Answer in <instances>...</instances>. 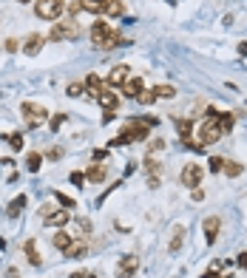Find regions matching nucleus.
Instances as JSON below:
<instances>
[{
    "label": "nucleus",
    "instance_id": "nucleus-1",
    "mask_svg": "<svg viewBox=\"0 0 247 278\" xmlns=\"http://www.w3.org/2000/svg\"><path fill=\"white\" fill-rule=\"evenodd\" d=\"M156 122H159V119H153V116H145V119H142V116H136V119H131V122L122 128V133H119L116 139H111L108 145L119 148V145H128V142H133V139H136V142H142V139H148V131L156 125Z\"/></svg>",
    "mask_w": 247,
    "mask_h": 278
},
{
    "label": "nucleus",
    "instance_id": "nucleus-2",
    "mask_svg": "<svg viewBox=\"0 0 247 278\" xmlns=\"http://www.w3.org/2000/svg\"><path fill=\"white\" fill-rule=\"evenodd\" d=\"M91 43L99 46V49H111L119 43V34L111 23H105V20H97V23H91Z\"/></svg>",
    "mask_w": 247,
    "mask_h": 278
},
{
    "label": "nucleus",
    "instance_id": "nucleus-3",
    "mask_svg": "<svg viewBox=\"0 0 247 278\" xmlns=\"http://www.w3.org/2000/svg\"><path fill=\"white\" fill-rule=\"evenodd\" d=\"M66 12V0H37L34 3V15L43 20H57Z\"/></svg>",
    "mask_w": 247,
    "mask_h": 278
},
{
    "label": "nucleus",
    "instance_id": "nucleus-4",
    "mask_svg": "<svg viewBox=\"0 0 247 278\" xmlns=\"http://www.w3.org/2000/svg\"><path fill=\"white\" fill-rule=\"evenodd\" d=\"M20 114L26 116L29 128H40V125L49 119V111H46L43 105H37V102H23V105H20Z\"/></svg>",
    "mask_w": 247,
    "mask_h": 278
},
{
    "label": "nucleus",
    "instance_id": "nucleus-5",
    "mask_svg": "<svg viewBox=\"0 0 247 278\" xmlns=\"http://www.w3.org/2000/svg\"><path fill=\"white\" fill-rule=\"evenodd\" d=\"M202 176H205V167L199 162H188L185 167H182V173H179V182L185 185V187H199L202 185Z\"/></svg>",
    "mask_w": 247,
    "mask_h": 278
},
{
    "label": "nucleus",
    "instance_id": "nucleus-6",
    "mask_svg": "<svg viewBox=\"0 0 247 278\" xmlns=\"http://www.w3.org/2000/svg\"><path fill=\"white\" fill-rule=\"evenodd\" d=\"M77 37H80L77 20H63V23H57L49 32V40H77Z\"/></svg>",
    "mask_w": 247,
    "mask_h": 278
},
{
    "label": "nucleus",
    "instance_id": "nucleus-7",
    "mask_svg": "<svg viewBox=\"0 0 247 278\" xmlns=\"http://www.w3.org/2000/svg\"><path fill=\"white\" fill-rule=\"evenodd\" d=\"M222 139V128H219V122L216 119H205L202 125H199V145H213Z\"/></svg>",
    "mask_w": 247,
    "mask_h": 278
},
{
    "label": "nucleus",
    "instance_id": "nucleus-8",
    "mask_svg": "<svg viewBox=\"0 0 247 278\" xmlns=\"http://www.w3.org/2000/svg\"><path fill=\"white\" fill-rule=\"evenodd\" d=\"M139 270V259L136 256H122L119 259V267H116V276L119 278H133Z\"/></svg>",
    "mask_w": 247,
    "mask_h": 278
},
{
    "label": "nucleus",
    "instance_id": "nucleus-9",
    "mask_svg": "<svg viewBox=\"0 0 247 278\" xmlns=\"http://www.w3.org/2000/svg\"><path fill=\"white\" fill-rule=\"evenodd\" d=\"M145 170H148V187H159V179H162V165L156 162L153 156H145Z\"/></svg>",
    "mask_w": 247,
    "mask_h": 278
},
{
    "label": "nucleus",
    "instance_id": "nucleus-10",
    "mask_svg": "<svg viewBox=\"0 0 247 278\" xmlns=\"http://www.w3.org/2000/svg\"><path fill=\"white\" fill-rule=\"evenodd\" d=\"M119 88H122V94H125V97L139 99V94L145 91V82H142V77H128V80L122 82Z\"/></svg>",
    "mask_w": 247,
    "mask_h": 278
},
{
    "label": "nucleus",
    "instance_id": "nucleus-11",
    "mask_svg": "<svg viewBox=\"0 0 247 278\" xmlns=\"http://www.w3.org/2000/svg\"><path fill=\"white\" fill-rule=\"evenodd\" d=\"M219 227H222V219L219 216H208L205 222H202V230H205V241L208 244H213L216 236H219Z\"/></svg>",
    "mask_w": 247,
    "mask_h": 278
},
{
    "label": "nucleus",
    "instance_id": "nucleus-12",
    "mask_svg": "<svg viewBox=\"0 0 247 278\" xmlns=\"http://www.w3.org/2000/svg\"><path fill=\"white\" fill-rule=\"evenodd\" d=\"M97 102L105 108V111H116V108H119V97L114 94V88H108V85H102V91H99Z\"/></svg>",
    "mask_w": 247,
    "mask_h": 278
},
{
    "label": "nucleus",
    "instance_id": "nucleus-13",
    "mask_svg": "<svg viewBox=\"0 0 247 278\" xmlns=\"http://www.w3.org/2000/svg\"><path fill=\"white\" fill-rule=\"evenodd\" d=\"M128 71H131V68L122 66V63H119V66H114V68H111V74H108V82H105V85H108V88H119L122 82L128 80Z\"/></svg>",
    "mask_w": 247,
    "mask_h": 278
},
{
    "label": "nucleus",
    "instance_id": "nucleus-14",
    "mask_svg": "<svg viewBox=\"0 0 247 278\" xmlns=\"http://www.w3.org/2000/svg\"><path fill=\"white\" fill-rule=\"evenodd\" d=\"M43 219H46L49 227H66L68 219H71V213H68L66 207H60V210H51L49 216H43Z\"/></svg>",
    "mask_w": 247,
    "mask_h": 278
},
{
    "label": "nucleus",
    "instance_id": "nucleus-15",
    "mask_svg": "<svg viewBox=\"0 0 247 278\" xmlns=\"http://www.w3.org/2000/svg\"><path fill=\"white\" fill-rule=\"evenodd\" d=\"M85 253H88V244H85L82 239H80V241H74V239H71V241H68V247L63 250V256H66V259H82Z\"/></svg>",
    "mask_w": 247,
    "mask_h": 278
},
{
    "label": "nucleus",
    "instance_id": "nucleus-16",
    "mask_svg": "<svg viewBox=\"0 0 247 278\" xmlns=\"http://www.w3.org/2000/svg\"><path fill=\"white\" fill-rule=\"evenodd\" d=\"M105 176H108L105 165H88V170H85V179L91 182V185H99V182H105Z\"/></svg>",
    "mask_w": 247,
    "mask_h": 278
},
{
    "label": "nucleus",
    "instance_id": "nucleus-17",
    "mask_svg": "<svg viewBox=\"0 0 247 278\" xmlns=\"http://www.w3.org/2000/svg\"><path fill=\"white\" fill-rule=\"evenodd\" d=\"M43 43H46V37H43V34H32V37H29V40L23 43V51H26L29 57H34V54H40Z\"/></svg>",
    "mask_w": 247,
    "mask_h": 278
},
{
    "label": "nucleus",
    "instance_id": "nucleus-18",
    "mask_svg": "<svg viewBox=\"0 0 247 278\" xmlns=\"http://www.w3.org/2000/svg\"><path fill=\"white\" fill-rule=\"evenodd\" d=\"M102 85H105V82L99 80L97 74H88V77H85V91H88V97H91V99H97V97H99Z\"/></svg>",
    "mask_w": 247,
    "mask_h": 278
},
{
    "label": "nucleus",
    "instance_id": "nucleus-19",
    "mask_svg": "<svg viewBox=\"0 0 247 278\" xmlns=\"http://www.w3.org/2000/svg\"><path fill=\"white\" fill-rule=\"evenodd\" d=\"M23 253H26V259L34 264V267H40L43 264V259H40V253H37V244H34V239H29L26 244H23Z\"/></svg>",
    "mask_w": 247,
    "mask_h": 278
},
{
    "label": "nucleus",
    "instance_id": "nucleus-20",
    "mask_svg": "<svg viewBox=\"0 0 247 278\" xmlns=\"http://www.w3.org/2000/svg\"><path fill=\"white\" fill-rule=\"evenodd\" d=\"M105 3L108 0H80V6L91 15H105Z\"/></svg>",
    "mask_w": 247,
    "mask_h": 278
},
{
    "label": "nucleus",
    "instance_id": "nucleus-21",
    "mask_svg": "<svg viewBox=\"0 0 247 278\" xmlns=\"http://www.w3.org/2000/svg\"><path fill=\"white\" fill-rule=\"evenodd\" d=\"M176 131H179L182 142H188V139H190V131H193V119H188V116L176 119Z\"/></svg>",
    "mask_w": 247,
    "mask_h": 278
},
{
    "label": "nucleus",
    "instance_id": "nucleus-22",
    "mask_svg": "<svg viewBox=\"0 0 247 278\" xmlns=\"http://www.w3.org/2000/svg\"><path fill=\"white\" fill-rule=\"evenodd\" d=\"M182 241H185V227L176 224V227H173V239H171V247H168V250H171V253H179Z\"/></svg>",
    "mask_w": 247,
    "mask_h": 278
},
{
    "label": "nucleus",
    "instance_id": "nucleus-23",
    "mask_svg": "<svg viewBox=\"0 0 247 278\" xmlns=\"http://www.w3.org/2000/svg\"><path fill=\"white\" fill-rule=\"evenodd\" d=\"M105 15H108V17H122V15H125L122 0H108V3H105Z\"/></svg>",
    "mask_w": 247,
    "mask_h": 278
},
{
    "label": "nucleus",
    "instance_id": "nucleus-24",
    "mask_svg": "<svg viewBox=\"0 0 247 278\" xmlns=\"http://www.w3.org/2000/svg\"><path fill=\"white\" fill-rule=\"evenodd\" d=\"M216 122H219L222 133H230V131H233V122H236V116L228 111V114H219V116H216Z\"/></svg>",
    "mask_w": 247,
    "mask_h": 278
},
{
    "label": "nucleus",
    "instance_id": "nucleus-25",
    "mask_svg": "<svg viewBox=\"0 0 247 278\" xmlns=\"http://www.w3.org/2000/svg\"><path fill=\"white\" fill-rule=\"evenodd\" d=\"M23 207H26V193H23V196H17V199H12V204H9V210H6V213H9V219H17Z\"/></svg>",
    "mask_w": 247,
    "mask_h": 278
},
{
    "label": "nucleus",
    "instance_id": "nucleus-26",
    "mask_svg": "<svg viewBox=\"0 0 247 278\" xmlns=\"http://www.w3.org/2000/svg\"><path fill=\"white\" fill-rule=\"evenodd\" d=\"M68 241H71V236H68L66 230H57V233H54V239H51V244L57 247V250H66Z\"/></svg>",
    "mask_w": 247,
    "mask_h": 278
},
{
    "label": "nucleus",
    "instance_id": "nucleus-27",
    "mask_svg": "<svg viewBox=\"0 0 247 278\" xmlns=\"http://www.w3.org/2000/svg\"><path fill=\"white\" fill-rule=\"evenodd\" d=\"M153 94H156V99L162 97V99H173L176 97V88H173V85H156V88H153Z\"/></svg>",
    "mask_w": 247,
    "mask_h": 278
},
{
    "label": "nucleus",
    "instance_id": "nucleus-28",
    "mask_svg": "<svg viewBox=\"0 0 247 278\" xmlns=\"http://www.w3.org/2000/svg\"><path fill=\"white\" fill-rule=\"evenodd\" d=\"M40 165H43V156H40V153H29V156H26V167H29L32 173L40 170Z\"/></svg>",
    "mask_w": 247,
    "mask_h": 278
},
{
    "label": "nucleus",
    "instance_id": "nucleus-29",
    "mask_svg": "<svg viewBox=\"0 0 247 278\" xmlns=\"http://www.w3.org/2000/svg\"><path fill=\"white\" fill-rule=\"evenodd\" d=\"M222 173H228L230 179H236V176H242V165H239V162H225Z\"/></svg>",
    "mask_w": 247,
    "mask_h": 278
},
{
    "label": "nucleus",
    "instance_id": "nucleus-30",
    "mask_svg": "<svg viewBox=\"0 0 247 278\" xmlns=\"http://www.w3.org/2000/svg\"><path fill=\"white\" fill-rule=\"evenodd\" d=\"M54 199H57V202H60V204H63L66 210H71V207H77V202H74V199H68L66 193H60V190L54 193Z\"/></svg>",
    "mask_w": 247,
    "mask_h": 278
},
{
    "label": "nucleus",
    "instance_id": "nucleus-31",
    "mask_svg": "<svg viewBox=\"0 0 247 278\" xmlns=\"http://www.w3.org/2000/svg\"><path fill=\"white\" fill-rule=\"evenodd\" d=\"M23 142H26L23 133H12V136H9V145L15 148V150H23Z\"/></svg>",
    "mask_w": 247,
    "mask_h": 278
},
{
    "label": "nucleus",
    "instance_id": "nucleus-32",
    "mask_svg": "<svg viewBox=\"0 0 247 278\" xmlns=\"http://www.w3.org/2000/svg\"><path fill=\"white\" fill-rule=\"evenodd\" d=\"M208 162H210V170H213V173H222V167H225V159H222V156H210Z\"/></svg>",
    "mask_w": 247,
    "mask_h": 278
},
{
    "label": "nucleus",
    "instance_id": "nucleus-33",
    "mask_svg": "<svg viewBox=\"0 0 247 278\" xmlns=\"http://www.w3.org/2000/svg\"><path fill=\"white\" fill-rule=\"evenodd\" d=\"M66 119H68L66 114H54V116H51V122H49V128H51V131H57V128H60Z\"/></svg>",
    "mask_w": 247,
    "mask_h": 278
},
{
    "label": "nucleus",
    "instance_id": "nucleus-34",
    "mask_svg": "<svg viewBox=\"0 0 247 278\" xmlns=\"http://www.w3.org/2000/svg\"><path fill=\"white\" fill-rule=\"evenodd\" d=\"M66 94H68V97H80V94H82V85H80V82H68Z\"/></svg>",
    "mask_w": 247,
    "mask_h": 278
},
{
    "label": "nucleus",
    "instance_id": "nucleus-35",
    "mask_svg": "<svg viewBox=\"0 0 247 278\" xmlns=\"http://www.w3.org/2000/svg\"><path fill=\"white\" fill-rule=\"evenodd\" d=\"M222 267H225V261H213V264H210V270H208V273H205L202 278H216V273H219Z\"/></svg>",
    "mask_w": 247,
    "mask_h": 278
},
{
    "label": "nucleus",
    "instance_id": "nucleus-36",
    "mask_svg": "<svg viewBox=\"0 0 247 278\" xmlns=\"http://www.w3.org/2000/svg\"><path fill=\"white\" fill-rule=\"evenodd\" d=\"M153 99H156V94H153V91H142V94H139V102H142V105H151Z\"/></svg>",
    "mask_w": 247,
    "mask_h": 278
},
{
    "label": "nucleus",
    "instance_id": "nucleus-37",
    "mask_svg": "<svg viewBox=\"0 0 247 278\" xmlns=\"http://www.w3.org/2000/svg\"><path fill=\"white\" fill-rule=\"evenodd\" d=\"M71 182H74L77 187H85V173H80V170H77V173H71Z\"/></svg>",
    "mask_w": 247,
    "mask_h": 278
},
{
    "label": "nucleus",
    "instance_id": "nucleus-38",
    "mask_svg": "<svg viewBox=\"0 0 247 278\" xmlns=\"http://www.w3.org/2000/svg\"><path fill=\"white\" fill-rule=\"evenodd\" d=\"M162 148H165L162 139H153V142H148V153H153V150H162Z\"/></svg>",
    "mask_w": 247,
    "mask_h": 278
},
{
    "label": "nucleus",
    "instance_id": "nucleus-39",
    "mask_svg": "<svg viewBox=\"0 0 247 278\" xmlns=\"http://www.w3.org/2000/svg\"><path fill=\"white\" fill-rule=\"evenodd\" d=\"M190 199H193V202H202V199H205V190H202V187H193V190H190Z\"/></svg>",
    "mask_w": 247,
    "mask_h": 278
},
{
    "label": "nucleus",
    "instance_id": "nucleus-40",
    "mask_svg": "<svg viewBox=\"0 0 247 278\" xmlns=\"http://www.w3.org/2000/svg\"><path fill=\"white\" fill-rule=\"evenodd\" d=\"M60 156H63V150H60V148H54V150H49V159H60Z\"/></svg>",
    "mask_w": 247,
    "mask_h": 278
},
{
    "label": "nucleus",
    "instance_id": "nucleus-41",
    "mask_svg": "<svg viewBox=\"0 0 247 278\" xmlns=\"http://www.w3.org/2000/svg\"><path fill=\"white\" fill-rule=\"evenodd\" d=\"M71 278H97V276H91V273H82V270H80V273H71Z\"/></svg>",
    "mask_w": 247,
    "mask_h": 278
},
{
    "label": "nucleus",
    "instance_id": "nucleus-42",
    "mask_svg": "<svg viewBox=\"0 0 247 278\" xmlns=\"http://www.w3.org/2000/svg\"><path fill=\"white\" fill-rule=\"evenodd\" d=\"M6 51H17V40H6Z\"/></svg>",
    "mask_w": 247,
    "mask_h": 278
},
{
    "label": "nucleus",
    "instance_id": "nucleus-43",
    "mask_svg": "<svg viewBox=\"0 0 247 278\" xmlns=\"http://www.w3.org/2000/svg\"><path fill=\"white\" fill-rule=\"evenodd\" d=\"M239 267H242V270H247V253H242V256H239Z\"/></svg>",
    "mask_w": 247,
    "mask_h": 278
},
{
    "label": "nucleus",
    "instance_id": "nucleus-44",
    "mask_svg": "<svg viewBox=\"0 0 247 278\" xmlns=\"http://www.w3.org/2000/svg\"><path fill=\"white\" fill-rule=\"evenodd\" d=\"M239 54H242V57H247V43H239Z\"/></svg>",
    "mask_w": 247,
    "mask_h": 278
},
{
    "label": "nucleus",
    "instance_id": "nucleus-45",
    "mask_svg": "<svg viewBox=\"0 0 247 278\" xmlns=\"http://www.w3.org/2000/svg\"><path fill=\"white\" fill-rule=\"evenodd\" d=\"M0 250H6V241H3V239H0Z\"/></svg>",
    "mask_w": 247,
    "mask_h": 278
},
{
    "label": "nucleus",
    "instance_id": "nucleus-46",
    "mask_svg": "<svg viewBox=\"0 0 247 278\" xmlns=\"http://www.w3.org/2000/svg\"><path fill=\"white\" fill-rule=\"evenodd\" d=\"M17 3H32V0H17Z\"/></svg>",
    "mask_w": 247,
    "mask_h": 278
},
{
    "label": "nucleus",
    "instance_id": "nucleus-47",
    "mask_svg": "<svg viewBox=\"0 0 247 278\" xmlns=\"http://www.w3.org/2000/svg\"><path fill=\"white\" fill-rule=\"evenodd\" d=\"M225 278H233V276H225Z\"/></svg>",
    "mask_w": 247,
    "mask_h": 278
},
{
    "label": "nucleus",
    "instance_id": "nucleus-48",
    "mask_svg": "<svg viewBox=\"0 0 247 278\" xmlns=\"http://www.w3.org/2000/svg\"><path fill=\"white\" fill-rule=\"evenodd\" d=\"M171 3H173V0H171Z\"/></svg>",
    "mask_w": 247,
    "mask_h": 278
}]
</instances>
